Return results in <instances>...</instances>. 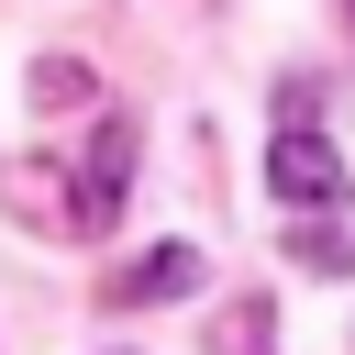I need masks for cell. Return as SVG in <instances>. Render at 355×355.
<instances>
[{
  "mask_svg": "<svg viewBox=\"0 0 355 355\" xmlns=\"http://www.w3.org/2000/svg\"><path fill=\"white\" fill-rule=\"evenodd\" d=\"M22 89H33V111H78V100H89V67H78V55H33Z\"/></svg>",
  "mask_w": 355,
  "mask_h": 355,
  "instance_id": "5b68a950",
  "label": "cell"
},
{
  "mask_svg": "<svg viewBox=\"0 0 355 355\" xmlns=\"http://www.w3.org/2000/svg\"><path fill=\"white\" fill-rule=\"evenodd\" d=\"M200 277H211V266H200V244H144L133 266H111V277H100V300H111V311H155V300H189Z\"/></svg>",
  "mask_w": 355,
  "mask_h": 355,
  "instance_id": "7a4b0ae2",
  "label": "cell"
},
{
  "mask_svg": "<svg viewBox=\"0 0 355 355\" xmlns=\"http://www.w3.org/2000/svg\"><path fill=\"white\" fill-rule=\"evenodd\" d=\"M266 189H277L300 222H311V211L333 222V211H344V155H333L311 122H277V144H266Z\"/></svg>",
  "mask_w": 355,
  "mask_h": 355,
  "instance_id": "6da1fadb",
  "label": "cell"
},
{
  "mask_svg": "<svg viewBox=\"0 0 355 355\" xmlns=\"http://www.w3.org/2000/svg\"><path fill=\"white\" fill-rule=\"evenodd\" d=\"M344 22H355V0H344Z\"/></svg>",
  "mask_w": 355,
  "mask_h": 355,
  "instance_id": "8992f818",
  "label": "cell"
},
{
  "mask_svg": "<svg viewBox=\"0 0 355 355\" xmlns=\"http://www.w3.org/2000/svg\"><path fill=\"white\" fill-rule=\"evenodd\" d=\"M122 189H133V122H100V144H89V166H78V200H67V222H78V233H111Z\"/></svg>",
  "mask_w": 355,
  "mask_h": 355,
  "instance_id": "3957f363",
  "label": "cell"
},
{
  "mask_svg": "<svg viewBox=\"0 0 355 355\" xmlns=\"http://www.w3.org/2000/svg\"><path fill=\"white\" fill-rule=\"evenodd\" d=\"M288 255H300L311 277H355V233H344V222H300V233H288Z\"/></svg>",
  "mask_w": 355,
  "mask_h": 355,
  "instance_id": "277c9868",
  "label": "cell"
}]
</instances>
